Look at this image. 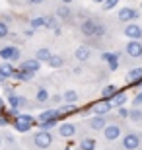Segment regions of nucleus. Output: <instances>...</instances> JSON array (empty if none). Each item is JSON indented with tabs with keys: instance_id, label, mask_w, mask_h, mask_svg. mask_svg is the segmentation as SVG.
Segmentation results:
<instances>
[{
	"instance_id": "1",
	"label": "nucleus",
	"mask_w": 142,
	"mask_h": 150,
	"mask_svg": "<svg viewBox=\"0 0 142 150\" xmlns=\"http://www.w3.org/2000/svg\"><path fill=\"white\" fill-rule=\"evenodd\" d=\"M80 31L86 37H101L105 33V28H103V23L95 22V20H84L80 23Z\"/></svg>"
},
{
	"instance_id": "2",
	"label": "nucleus",
	"mask_w": 142,
	"mask_h": 150,
	"mask_svg": "<svg viewBox=\"0 0 142 150\" xmlns=\"http://www.w3.org/2000/svg\"><path fill=\"white\" fill-rule=\"evenodd\" d=\"M121 144H123V148H125V150H136V148H140V144H142V134L136 133V131H129V133L123 134Z\"/></svg>"
},
{
	"instance_id": "3",
	"label": "nucleus",
	"mask_w": 142,
	"mask_h": 150,
	"mask_svg": "<svg viewBox=\"0 0 142 150\" xmlns=\"http://www.w3.org/2000/svg\"><path fill=\"white\" fill-rule=\"evenodd\" d=\"M14 129H16L18 133H28V131H31V127L35 125V119H33L31 115H18L16 119H14Z\"/></svg>"
},
{
	"instance_id": "4",
	"label": "nucleus",
	"mask_w": 142,
	"mask_h": 150,
	"mask_svg": "<svg viewBox=\"0 0 142 150\" xmlns=\"http://www.w3.org/2000/svg\"><path fill=\"white\" fill-rule=\"evenodd\" d=\"M33 144L41 150H47L53 144V134L47 133V131H37V133L33 134Z\"/></svg>"
},
{
	"instance_id": "5",
	"label": "nucleus",
	"mask_w": 142,
	"mask_h": 150,
	"mask_svg": "<svg viewBox=\"0 0 142 150\" xmlns=\"http://www.w3.org/2000/svg\"><path fill=\"white\" fill-rule=\"evenodd\" d=\"M119 20L121 22H125V23H132L134 20H136L138 16H140V12L136 10V8H131V6H125V8H121L119 10Z\"/></svg>"
},
{
	"instance_id": "6",
	"label": "nucleus",
	"mask_w": 142,
	"mask_h": 150,
	"mask_svg": "<svg viewBox=\"0 0 142 150\" xmlns=\"http://www.w3.org/2000/svg\"><path fill=\"white\" fill-rule=\"evenodd\" d=\"M123 33L131 39V41H140V39H142V28L138 25V23H134V22L126 23L125 29H123Z\"/></svg>"
},
{
	"instance_id": "7",
	"label": "nucleus",
	"mask_w": 142,
	"mask_h": 150,
	"mask_svg": "<svg viewBox=\"0 0 142 150\" xmlns=\"http://www.w3.org/2000/svg\"><path fill=\"white\" fill-rule=\"evenodd\" d=\"M111 109H113V105H111V101H107V100H101V101H95V103H92L93 115L105 117V115H109Z\"/></svg>"
},
{
	"instance_id": "8",
	"label": "nucleus",
	"mask_w": 142,
	"mask_h": 150,
	"mask_svg": "<svg viewBox=\"0 0 142 150\" xmlns=\"http://www.w3.org/2000/svg\"><path fill=\"white\" fill-rule=\"evenodd\" d=\"M20 55H22V53H20V49H18V47H14V45H10V47H2V49H0V59H2V61H20Z\"/></svg>"
},
{
	"instance_id": "9",
	"label": "nucleus",
	"mask_w": 142,
	"mask_h": 150,
	"mask_svg": "<svg viewBox=\"0 0 142 150\" xmlns=\"http://www.w3.org/2000/svg\"><path fill=\"white\" fill-rule=\"evenodd\" d=\"M121 134H123V129H121V125H117V123H109V125L103 129V139L105 140H117Z\"/></svg>"
},
{
	"instance_id": "10",
	"label": "nucleus",
	"mask_w": 142,
	"mask_h": 150,
	"mask_svg": "<svg viewBox=\"0 0 142 150\" xmlns=\"http://www.w3.org/2000/svg\"><path fill=\"white\" fill-rule=\"evenodd\" d=\"M86 125L92 131H103L109 123H107V117H99V115H92L90 119H86Z\"/></svg>"
},
{
	"instance_id": "11",
	"label": "nucleus",
	"mask_w": 142,
	"mask_h": 150,
	"mask_svg": "<svg viewBox=\"0 0 142 150\" xmlns=\"http://www.w3.org/2000/svg\"><path fill=\"white\" fill-rule=\"evenodd\" d=\"M126 55L131 57V59H140L142 57V43L140 41H129L125 47Z\"/></svg>"
},
{
	"instance_id": "12",
	"label": "nucleus",
	"mask_w": 142,
	"mask_h": 150,
	"mask_svg": "<svg viewBox=\"0 0 142 150\" xmlns=\"http://www.w3.org/2000/svg\"><path fill=\"white\" fill-rule=\"evenodd\" d=\"M39 68H41V62H39L37 59H28V61H22V64H20V70L29 72V74L39 72Z\"/></svg>"
},
{
	"instance_id": "13",
	"label": "nucleus",
	"mask_w": 142,
	"mask_h": 150,
	"mask_svg": "<svg viewBox=\"0 0 142 150\" xmlns=\"http://www.w3.org/2000/svg\"><path fill=\"white\" fill-rule=\"evenodd\" d=\"M76 125L74 123H62V125H59V134L62 137V139H72L74 134H76Z\"/></svg>"
},
{
	"instance_id": "14",
	"label": "nucleus",
	"mask_w": 142,
	"mask_h": 150,
	"mask_svg": "<svg viewBox=\"0 0 142 150\" xmlns=\"http://www.w3.org/2000/svg\"><path fill=\"white\" fill-rule=\"evenodd\" d=\"M74 57H76V61L86 62L88 59L92 57V49H90L88 45H80V47H76V51H74Z\"/></svg>"
},
{
	"instance_id": "15",
	"label": "nucleus",
	"mask_w": 142,
	"mask_h": 150,
	"mask_svg": "<svg viewBox=\"0 0 142 150\" xmlns=\"http://www.w3.org/2000/svg\"><path fill=\"white\" fill-rule=\"evenodd\" d=\"M8 103H10V107L14 109V111H18V109H22L23 105H28V100H25L23 96L14 94V96H10V98H8Z\"/></svg>"
},
{
	"instance_id": "16",
	"label": "nucleus",
	"mask_w": 142,
	"mask_h": 150,
	"mask_svg": "<svg viewBox=\"0 0 142 150\" xmlns=\"http://www.w3.org/2000/svg\"><path fill=\"white\" fill-rule=\"evenodd\" d=\"M57 119H60L59 111L57 109H47V111H43L41 115H39V121L37 123H57Z\"/></svg>"
},
{
	"instance_id": "17",
	"label": "nucleus",
	"mask_w": 142,
	"mask_h": 150,
	"mask_svg": "<svg viewBox=\"0 0 142 150\" xmlns=\"http://www.w3.org/2000/svg\"><path fill=\"white\" fill-rule=\"evenodd\" d=\"M125 103H126V92H125V90H119V92L113 96V100H111V105L119 109V107H125Z\"/></svg>"
},
{
	"instance_id": "18",
	"label": "nucleus",
	"mask_w": 142,
	"mask_h": 150,
	"mask_svg": "<svg viewBox=\"0 0 142 150\" xmlns=\"http://www.w3.org/2000/svg\"><path fill=\"white\" fill-rule=\"evenodd\" d=\"M72 16V10L68 8V4H59L57 6V10H55V18H60V20H68V18Z\"/></svg>"
},
{
	"instance_id": "19",
	"label": "nucleus",
	"mask_w": 142,
	"mask_h": 150,
	"mask_svg": "<svg viewBox=\"0 0 142 150\" xmlns=\"http://www.w3.org/2000/svg\"><path fill=\"white\" fill-rule=\"evenodd\" d=\"M95 146H97V142H95L93 137H84V139L80 140L78 148H80V150H95Z\"/></svg>"
},
{
	"instance_id": "20",
	"label": "nucleus",
	"mask_w": 142,
	"mask_h": 150,
	"mask_svg": "<svg viewBox=\"0 0 142 150\" xmlns=\"http://www.w3.org/2000/svg\"><path fill=\"white\" fill-rule=\"evenodd\" d=\"M51 55H53V53H51V51L47 49V47H41V49L35 51V57H33V59H37L39 62H49Z\"/></svg>"
},
{
	"instance_id": "21",
	"label": "nucleus",
	"mask_w": 142,
	"mask_h": 150,
	"mask_svg": "<svg viewBox=\"0 0 142 150\" xmlns=\"http://www.w3.org/2000/svg\"><path fill=\"white\" fill-rule=\"evenodd\" d=\"M57 111H59L60 117H64V115H70V113H76L78 111V105H76V103H62Z\"/></svg>"
},
{
	"instance_id": "22",
	"label": "nucleus",
	"mask_w": 142,
	"mask_h": 150,
	"mask_svg": "<svg viewBox=\"0 0 142 150\" xmlns=\"http://www.w3.org/2000/svg\"><path fill=\"white\" fill-rule=\"evenodd\" d=\"M119 90H117V86H113V84H109V86H105L103 90H101V98L103 100H107V101H111L113 100V96L117 94Z\"/></svg>"
},
{
	"instance_id": "23",
	"label": "nucleus",
	"mask_w": 142,
	"mask_h": 150,
	"mask_svg": "<svg viewBox=\"0 0 142 150\" xmlns=\"http://www.w3.org/2000/svg\"><path fill=\"white\" fill-rule=\"evenodd\" d=\"M35 100L39 101V103H47V101L51 100V94H49V90L47 88H37V94H35Z\"/></svg>"
},
{
	"instance_id": "24",
	"label": "nucleus",
	"mask_w": 142,
	"mask_h": 150,
	"mask_svg": "<svg viewBox=\"0 0 142 150\" xmlns=\"http://www.w3.org/2000/svg\"><path fill=\"white\" fill-rule=\"evenodd\" d=\"M14 72H16V68L12 67L10 62H2V64H0V74H2L4 78H12Z\"/></svg>"
},
{
	"instance_id": "25",
	"label": "nucleus",
	"mask_w": 142,
	"mask_h": 150,
	"mask_svg": "<svg viewBox=\"0 0 142 150\" xmlns=\"http://www.w3.org/2000/svg\"><path fill=\"white\" fill-rule=\"evenodd\" d=\"M62 100H64V103H76L78 101V92H74V90H66L64 94H62Z\"/></svg>"
},
{
	"instance_id": "26",
	"label": "nucleus",
	"mask_w": 142,
	"mask_h": 150,
	"mask_svg": "<svg viewBox=\"0 0 142 150\" xmlns=\"http://www.w3.org/2000/svg\"><path fill=\"white\" fill-rule=\"evenodd\" d=\"M51 68H60L62 64H64V59L60 55H51V59H49V62H47Z\"/></svg>"
},
{
	"instance_id": "27",
	"label": "nucleus",
	"mask_w": 142,
	"mask_h": 150,
	"mask_svg": "<svg viewBox=\"0 0 142 150\" xmlns=\"http://www.w3.org/2000/svg\"><path fill=\"white\" fill-rule=\"evenodd\" d=\"M129 80H131L132 84L142 82V67L140 68H132L131 72H129Z\"/></svg>"
},
{
	"instance_id": "28",
	"label": "nucleus",
	"mask_w": 142,
	"mask_h": 150,
	"mask_svg": "<svg viewBox=\"0 0 142 150\" xmlns=\"http://www.w3.org/2000/svg\"><path fill=\"white\" fill-rule=\"evenodd\" d=\"M129 119L134 123H142V109L140 107H132L131 111H129Z\"/></svg>"
},
{
	"instance_id": "29",
	"label": "nucleus",
	"mask_w": 142,
	"mask_h": 150,
	"mask_svg": "<svg viewBox=\"0 0 142 150\" xmlns=\"http://www.w3.org/2000/svg\"><path fill=\"white\" fill-rule=\"evenodd\" d=\"M33 76H35V74L23 72V70H16V72H14V76H12V78H16V80H20V82H29V80H31Z\"/></svg>"
},
{
	"instance_id": "30",
	"label": "nucleus",
	"mask_w": 142,
	"mask_h": 150,
	"mask_svg": "<svg viewBox=\"0 0 142 150\" xmlns=\"http://www.w3.org/2000/svg\"><path fill=\"white\" fill-rule=\"evenodd\" d=\"M117 53H107V51H105V53H101V61L103 62H107V64H113V62H117Z\"/></svg>"
},
{
	"instance_id": "31",
	"label": "nucleus",
	"mask_w": 142,
	"mask_h": 150,
	"mask_svg": "<svg viewBox=\"0 0 142 150\" xmlns=\"http://www.w3.org/2000/svg\"><path fill=\"white\" fill-rule=\"evenodd\" d=\"M45 28H49V29H59V22H57V18L55 16H47L45 18Z\"/></svg>"
},
{
	"instance_id": "32",
	"label": "nucleus",
	"mask_w": 142,
	"mask_h": 150,
	"mask_svg": "<svg viewBox=\"0 0 142 150\" xmlns=\"http://www.w3.org/2000/svg\"><path fill=\"white\" fill-rule=\"evenodd\" d=\"M31 29H39V28H45V18H31V22H29Z\"/></svg>"
},
{
	"instance_id": "33",
	"label": "nucleus",
	"mask_w": 142,
	"mask_h": 150,
	"mask_svg": "<svg viewBox=\"0 0 142 150\" xmlns=\"http://www.w3.org/2000/svg\"><path fill=\"white\" fill-rule=\"evenodd\" d=\"M10 35V28H8V23L6 22H0V39L2 37H8Z\"/></svg>"
},
{
	"instance_id": "34",
	"label": "nucleus",
	"mask_w": 142,
	"mask_h": 150,
	"mask_svg": "<svg viewBox=\"0 0 142 150\" xmlns=\"http://www.w3.org/2000/svg\"><path fill=\"white\" fill-rule=\"evenodd\" d=\"M55 125H57V123H53V121H51V123H39L41 131H47V133H51V129L55 127Z\"/></svg>"
},
{
	"instance_id": "35",
	"label": "nucleus",
	"mask_w": 142,
	"mask_h": 150,
	"mask_svg": "<svg viewBox=\"0 0 142 150\" xmlns=\"http://www.w3.org/2000/svg\"><path fill=\"white\" fill-rule=\"evenodd\" d=\"M132 103H134V107H140V105H142V90L138 92L136 96H134V100H132Z\"/></svg>"
},
{
	"instance_id": "36",
	"label": "nucleus",
	"mask_w": 142,
	"mask_h": 150,
	"mask_svg": "<svg viewBox=\"0 0 142 150\" xmlns=\"http://www.w3.org/2000/svg\"><path fill=\"white\" fill-rule=\"evenodd\" d=\"M117 4H119L117 0H107V2H103V10H111V8H115Z\"/></svg>"
},
{
	"instance_id": "37",
	"label": "nucleus",
	"mask_w": 142,
	"mask_h": 150,
	"mask_svg": "<svg viewBox=\"0 0 142 150\" xmlns=\"http://www.w3.org/2000/svg\"><path fill=\"white\" fill-rule=\"evenodd\" d=\"M129 111H131V109H126V107H119V109H117V113H119V117H129Z\"/></svg>"
},
{
	"instance_id": "38",
	"label": "nucleus",
	"mask_w": 142,
	"mask_h": 150,
	"mask_svg": "<svg viewBox=\"0 0 142 150\" xmlns=\"http://www.w3.org/2000/svg\"><path fill=\"white\" fill-rule=\"evenodd\" d=\"M2 140H6V142L14 144V137H10V134H4V137H2Z\"/></svg>"
},
{
	"instance_id": "39",
	"label": "nucleus",
	"mask_w": 142,
	"mask_h": 150,
	"mask_svg": "<svg viewBox=\"0 0 142 150\" xmlns=\"http://www.w3.org/2000/svg\"><path fill=\"white\" fill-rule=\"evenodd\" d=\"M6 125H8V119L4 115H0V127H6Z\"/></svg>"
},
{
	"instance_id": "40",
	"label": "nucleus",
	"mask_w": 142,
	"mask_h": 150,
	"mask_svg": "<svg viewBox=\"0 0 142 150\" xmlns=\"http://www.w3.org/2000/svg\"><path fill=\"white\" fill-rule=\"evenodd\" d=\"M37 4H41V0H29L28 2V6H37Z\"/></svg>"
},
{
	"instance_id": "41",
	"label": "nucleus",
	"mask_w": 142,
	"mask_h": 150,
	"mask_svg": "<svg viewBox=\"0 0 142 150\" xmlns=\"http://www.w3.org/2000/svg\"><path fill=\"white\" fill-rule=\"evenodd\" d=\"M117 67H119V62H113V64H109V70H117Z\"/></svg>"
},
{
	"instance_id": "42",
	"label": "nucleus",
	"mask_w": 142,
	"mask_h": 150,
	"mask_svg": "<svg viewBox=\"0 0 142 150\" xmlns=\"http://www.w3.org/2000/svg\"><path fill=\"white\" fill-rule=\"evenodd\" d=\"M2 109H4V100L0 98V111H2Z\"/></svg>"
},
{
	"instance_id": "43",
	"label": "nucleus",
	"mask_w": 142,
	"mask_h": 150,
	"mask_svg": "<svg viewBox=\"0 0 142 150\" xmlns=\"http://www.w3.org/2000/svg\"><path fill=\"white\" fill-rule=\"evenodd\" d=\"M0 82H6V78L2 76V74H0Z\"/></svg>"
},
{
	"instance_id": "44",
	"label": "nucleus",
	"mask_w": 142,
	"mask_h": 150,
	"mask_svg": "<svg viewBox=\"0 0 142 150\" xmlns=\"http://www.w3.org/2000/svg\"><path fill=\"white\" fill-rule=\"evenodd\" d=\"M2 142H4V140H2V134H0V146H2Z\"/></svg>"
},
{
	"instance_id": "45",
	"label": "nucleus",
	"mask_w": 142,
	"mask_h": 150,
	"mask_svg": "<svg viewBox=\"0 0 142 150\" xmlns=\"http://www.w3.org/2000/svg\"><path fill=\"white\" fill-rule=\"evenodd\" d=\"M140 8H142V2H140Z\"/></svg>"
},
{
	"instance_id": "46",
	"label": "nucleus",
	"mask_w": 142,
	"mask_h": 150,
	"mask_svg": "<svg viewBox=\"0 0 142 150\" xmlns=\"http://www.w3.org/2000/svg\"><path fill=\"white\" fill-rule=\"evenodd\" d=\"M0 115H2V111H0Z\"/></svg>"
}]
</instances>
